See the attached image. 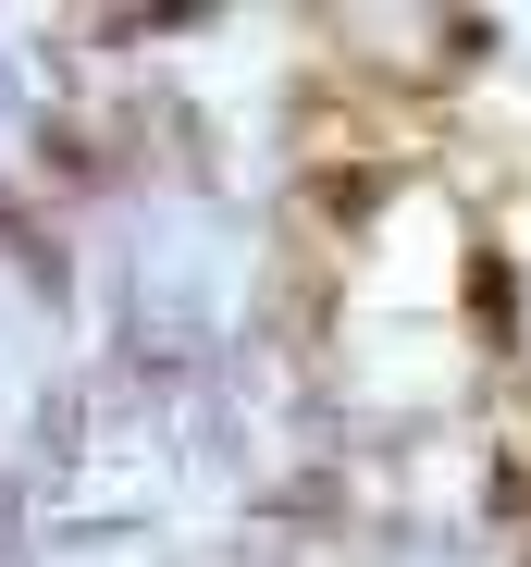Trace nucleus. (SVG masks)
<instances>
[{"label": "nucleus", "instance_id": "nucleus-2", "mask_svg": "<svg viewBox=\"0 0 531 567\" xmlns=\"http://www.w3.org/2000/svg\"><path fill=\"white\" fill-rule=\"evenodd\" d=\"M321 210H334V223H371V210H384V173H321Z\"/></svg>", "mask_w": 531, "mask_h": 567}, {"label": "nucleus", "instance_id": "nucleus-1", "mask_svg": "<svg viewBox=\"0 0 531 567\" xmlns=\"http://www.w3.org/2000/svg\"><path fill=\"white\" fill-rule=\"evenodd\" d=\"M470 309H482L494 346H519V271H507V259H470Z\"/></svg>", "mask_w": 531, "mask_h": 567}]
</instances>
